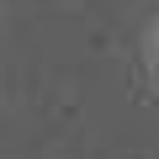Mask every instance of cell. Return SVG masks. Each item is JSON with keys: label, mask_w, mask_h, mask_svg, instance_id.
<instances>
[{"label": "cell", "mask_w": 159, "mask_h": 159, "mask_svg": "<svg viewBox=\"0 0 159 159\" xmlns=\"http://www.w3.org/2000/svg\"><path fill=\"white\" fill-rule=\"evenodd\" d=\"M148 53H154V74H159V27H154V43H148Z\"/></svg>", "instance_id": "obj_1"}]
</instances>
